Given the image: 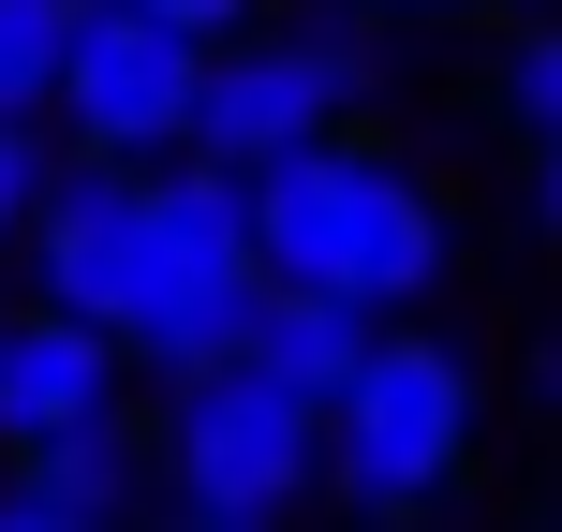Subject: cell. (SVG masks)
<instances>
[{"mask_svg":"<svg viewBox=\"0 0 562 532\" xmlns=\"http://www.w3.org/2000/svg\"><path fill=\"white\" fill-rule=\"evenodd\" d=\"M356 75H370V59L340 45V30H281V45L237 30V59L193 75V134H178V148H207V163H267V148L326 134V118L356 104Z\"/></svg>","mask_w":562,"mask_h":532,"instance_id":"6","label":"cell"},{"mask_svg":"<svg viewBox=\"0 0 562 532\" xmlns=\"http://www.w3.org/2000/svg\"><path fill=\"white\" fill-rule=\"evenodd\" d=\"M59 0H0V118H45V89H59Z\"/></svg>","mask_w":562,"mask_h":532,"instance_id":"11","label":"cell"},{"mask_svg":"<svg viewBox=\"0 0 562 532\" xmlns=\"http://www.w3.org/2000/svg\"><path fill=\"white\" fill-rule=\"evenodd\" d=\"M148 474L119 459V429H45V444H15V474H0V532H89V518H134Z\"/></svg>","mask_w":562,"mask_h":532,"instance_id":"9","label":"cell"},{"mask_svg":"<svg viewBox=\"0 0 562 532\" xmlns=\"http://www.w3.org/2000/svg\"><path fill=\"white\" fill-rule=\"evenodd\" d=\"M193 75H207L193 30L134 15V0H89V15L59 30V89H45V104L75 118L89 163H164V148L193 134Z\"/></svg>","mask_w":562,"mask_h":532,"instance_id":"5","label":"cell"},{"mask_svg":"<svg viewBox=\"0 0 562 532\" xmlns=\"http://www.w3.org/2000/svg\"><path fill=\"white\" fill-rule=\"evenodd\" d=\"M119 399V340L104 326H75V310H15L0 326V444H45V429H89Z\"/></svg>","mask_w":562,"mask_h":532,"instance_id":"7","label":"cell"},{"mask_svg":"<svg viewBox=\"0 0 562 532\" xmlns=\"http://www.w3.org/2000/svg\"><path fill=\"white\" fill-rule=\"evenodd\" d=\"M533 399H562V340H548V355H533Z\"/></svg>","mask_w":562,"mask_h":532,"instance_id":"15","label":"cell"},{"mask_svg":"<svg viewBox=\"0 0 562 532\" xmlns=\"http://www.w3.org/2000/svg\"><path fill=\"white\" fill-rule=\"evenodd\" d=\"M45 134H30V118H0V237H30V207H45Z\"/></svg>","mask_w":562,"mask_h":532,"instance_id":"13","label":"cell"},{"mask_svg":"<svg viewBox=\"0 0 562 532\" xmlns=\"http://www.w3.org/2000/svg\"><path fill=\"white\" fill-rule=\"evenodd\" d=\"M504 104H518V134H533V148L562 134V30H533V45L504 59Z\"/></svg>","mask_w":562,"mask_h":532,"instance_id":"12","label":"cell"},{"mask_svg":"<svg viewBox=\"0 0 562 532\" xmlns=\"http://www.w3.org/2000/svg\"><path fill=\"white\" fill-rule=\"evenodd\" d=\"M385 326V310H356V296H326V281H252V326H237V355L281 370L296 399H326L340 370H356V340Z\"/></svg>","mask_w":562,"mask_h":532,"instance_id":"10","label":"cell"},{"mask_svg":"<svg viewBox=\"0 0 562 532\" xmlns=\"http://www.w3.org/2000/svg\"><path fill=\"white\" fill-rule=\"evenodd\" d=\"M459 444H474V370H459L445 340L370 326L356 370L326 385V459H311V474H326L356 518H415L429 488L459 474Z\"/></svg>","mask_w":562,"mask_h":532,"instance_id":"3","label":"cell"},{"mask_svg":"<svg viewBox=\"0 0 562 532\" xmlns=\"http://www.w3.org/2000/svg\"><path fill=\"white\" fill-rule=\"evenodd\" d=\"M134 15H164V30H193V45H223V30H252V0H134Z\"/></svg>","mask_w":562,"mask_h":532,"instance_id":"14","label":"cell"},{"mask_svg":"<svg viewBox=\"0 0 562 532\" xmlns=\"http://www.w3.org/2000/svg\"><path fill=\"white\" fill-rule=\"evenodd\" d=\"M252 326V207H237V163H134V296H119V355L193 385V370L237 355Z\"/></svg>","mask_w":562,"mask_h":532,"instance_id":"2","label":"cell"},{"mask_svg":"<svg viewBox=\"0 0 562 532\" xmlns=\"http://www.w3.org/2000/svg\"><path fill=\"white\" fill-rule=\"evenodd\" d=\"M30 237H45V296L75 310V326H119V296H134V163L45 178Z\"/></svg>","mask_w":562,"mask_h":532,"instance_id":"8","label":"cell"},{"mask_svg":"<svg viewBox=\"0 0 562 532\" xmlns=\"http://www.w3.org/2000/svg\"><path fill=\"white\" fill-rule=\"evenodd\" d=\"M237 207H252V281H326V296H356V310L429 296V267H445L429 178L370 163V148H326V134L237 163Z\"/></svg>","mask_w":562,"mask_h":532,"instance_id":"1","label":"cell"},{"mask_svg":"<svg viewBox=\"0 0 562 532\" xmlns=\"http://www.w3.org/2000/svg\"><path fill=\"white\" fill-rule=\"evenodd\" d=\"M178 503L193 518H281L311 488V459H326V399H296L281 370H252V355H223V370H193L178 385Z\"/></svg>","mask_w":562,"mask_h":532,"instance_id":"4","label":"cell"}]
</instances>
